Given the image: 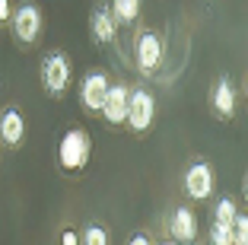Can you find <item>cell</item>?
<instances>
[{"mask_svg":"<svg viewBox=\"0 0 248 245\" xmlns=\"http://www.w3.org/2000/svg\"><path fill=\"white\" fill-rule=\"evenodd\" d=\"M134 54H137V67L143 73H153L162 64V38L156 32H143L134 45Z\"/></svg>","mask_w":248,"mask_h":245,"instance_id":"obj_7","label":"cell"},{"mask_svg":"<svg viewBox=\"0 0 248 245\" xmlns=\"http://www.w3.org/2000/svg\"><path fill=\"white\" fill-rule=\"evenodd\" d=\"M169 229H172V239H175L178 245H191L197 239V216L191 213L188 207H178L175 213H172Z\"/></svg>","mask_w":248,"mask_h":245,"instance_id":"obj_10","label":"cell"},{"mask_svg":"<svg viewBox=\"0 0 248 245\" xmlns=\"http://www.w3.org/2000/svg\"><path fill=\"white\" fill-rule=\"evenodd\" d=\"M156 118V99L146 89H131V99H127V118L124 124H131L134 131H146Z\"/></svg>","mask_w":248,"mask_h":245,"instance_id":"obj_3","label":"cell"},{"mask_svg":"<svg viewBox=\"0 0 248 245\" xmlns=\"http://www.w3.org/2000/svg\"><path fill=\"white\" fill-rule=\"evenodd\" d=\"M61 245H80V232L77 229H64L61 232Z\"/></svg>","mask_w":248,"mask_h":245,"instance_id":"obj_18","label":"cell"},{"mask_svg":"<svg viewBox=\"0 0 248 245\" xmlns=\"http://www.w3.org/2000/svg\"><path fill=\"white\" fill-rule=\"evenodd\" d=\"M127 245H153V242H150L143 232H137V236H131V242H127Z\"/></svg>","mask_w":248,"mask_h":245,"instance_id":"obj_20","label":"cell"},{"mask_svg":"<svg viewBox=\"0 0 248 245\" xmlns=\"http://www.w3.org/2000/svg\"><path fill=\"white\" fill-rule=\"evenodd\" d=\"M111 16L115 22H134L140 16V0H111Z\"/></svg>","mask_w":248,"mask_h":245,"instance_id":"obj_13","label":"cell"},{"mask_svg":"<svg viewBox=\"0 0 248 245\" xmlns=\"http://www.w3.org/2000/svg\"><path fill=\"white\" fill-rule=\"evenodd\" d=\"M213 112L219 118H232V112H235V86L226 77L219 80L217 89H213Z\"/></svg>","mask_w":248,"mask_h":245,"instance_id":"obj_12","label":"cell"},{"mask_svg":"<svg viewBox=\"0 0 248 245\" xmlns=\"http://www.w3.org/2000/svg\"><path fill=\"white\" fill-rule=\"evenodd\" d=\"M235 213H239V207H235L232 197H223V201L213 207V223H232Z\"/></svg>","mask_w":248,"mask_h":245,"instance_id":"obj_14","label":"cell"},{"mask_svg":"<svg viewBox=\"0 0 248 245\" xmlns=\"http://www.w3.org/2000/svg\"><path fill=\"white\" fill-rule=\"evenodd\" d=\"M210 242L213 245H232V223H213Z\"/></svg>","mask_w":248,"mask_h":245,"instance_id":"obj_17","label":"cell"},{"mask_svg":"<svg viewBox=\"0 0 248 245\" xmlns=\"http://www.w3.org/2000/svg\"><path fill=\"white\" fill-rule=\"evenodd\" d=\"M80 245H108V232L102 229L99 223H89L80 236Z\"/></svg>","mask_w":248,"mask_h":245,"instance_id":"obj_15","label":"cell"},{"mask_svg":"<svg viewBox=\"0 0 248 245\" xmlns=\"http://www.w3.org/2000/svg\"><path fill=\"white\" fill-rule=\"evenodd\" d=\"M108 77H105L102 70H93V73H86L83 77V83H80V105L86 108V112H99L102 108V102H105V93H108Z\"/></svg>","mask_w":248,"mask_h":245,"instance_id":"obj_5","label":"cell"},{"mask_svg":"<svg viewBox=\"0 0 248 245\" xmlns=\"http://www.w3.org/2000/svg\"><path fill=\"white\" fill-rule=\"evenodd\" d=\"M232 245H248V216L235 213L232 220Z\"/></svg>","mask_w":248,"mask_h":245,"instance_id":"obj_16","label":"cell"},{"mask_svg":"<svg viewBox=\"0 0 248 245\" xmlns=\"http://www.w3.org/2000/svg\"><path fill=\"white\" fill-rule=\"evenodd\" d=\"M127 99H131V89H127V86H121V83L108 86L99 115H102L108 124H124V118H127Z\"/></svg>","mask_w":248,"mask_h":245,"instance_id":"obj_8","label":"cell"},{"mask_svg":"<svg viewBox=\"0 0 248 245\" xmlns=\"http://www.w3.org/2000/svg\"><path fill=\"white\" fill-rule=\"evenodd\" d=\"M162 245H178V242H175V239H172V242H162Z\"/></svg>","mask_w":248,"mask_h":245,"instance_id":"obj_21","label":"cell"},{"mask_svg":"<svg viewBox=\"0 0 248 245\" xmlns=\"http://www.w3.org/2000/svg\"><path fill=\"white\" fill-rule=\"evenodd\" d=\"M89 26H93V38H95L99 45H108V42H115V35H118V22H115V16H111L105 7H99V10L93 13Z\"/></svg>","mask_w":248,"mask_h":245,"instance_id":"obj_11","label":"cell"},{"mask_svg":"<svg viewBox=\"0 0 248 245\" xmlns=\"http://www.w3.org/2000/svg\"><path fill=\"white\" fill-rule=\"evenodd\" d=\"M10 19V0H0V22Z\"/></svg>","mask_w":248,"mask_h":245,"instance_id":"obj_19","label":"cell"},{"mask_svg":"<svg viewBox=\"0 0 248 245\" xmlns=\"http://www.w3.org/2000/svg\"><path fill=\"white\" fill-rule=\"evenodd\" d=\"M89 156H93V137L83 128H70L58 144V163L64 172H80L86 169Z\"/></svg>","mask_w":248,"mask_h":245,"instance_id":"obj_1","label":"cell"},{"mask_svg":"<svg viewBox=\"0 0 248 245\" xmlns=\"http://www.w3.org/2000/svg\"><path fill=\"white\" fill-rule=\"evenodd\" d=\"M22 137H26V118H22L19 108L0 112V140L7 147H19Z\"/></svg>","mask_w":248,"mask_h":245,"instance_id":"obj_9","label":"cell"},{"mask_svg":"<svg viewBox=\"0 0 248 245\" xmlns=\"http://www.w3.org/2000/svg\"><path fill=\"white\" fill-rule=\"evenodd\" d=\"M13 35L22 45H32L42 35V10L35 3H22V7L13 10Z\"/></svg>","mask_w":248,"mask_h":245,"instance_id":"obj_4","label":"cell"},{"mask_svg":"<svg viewBox=\"0 0 248 245\" xmlns=\"http://www.w3.org/2000/svg\"><path fill=\"white\" fill-rule=\"evenodd\" d=\"M42 86L48 96H61L67 86H70V61L54 51V54H45L42 61Z\"/></svg>","mask_w":248,"mask_h":245,"instance_id":"obj_2","label":"cell"},{"mask_svg":"<svg viewBox=\"0 0 248 245\" xmlns=\"http://www.w3.org/2000/svg\"><path fill=\"white\" fill-rule=\"evenodd\" d=\"M213 185H217V179H213V169L207 166V163H194V166L185 172V191H188V197H194V201L213 197Z\"/></svg>","mask_w":248,"mask_h":245,"instance_id":"obj_6","label":"cell"}]
</instances>
